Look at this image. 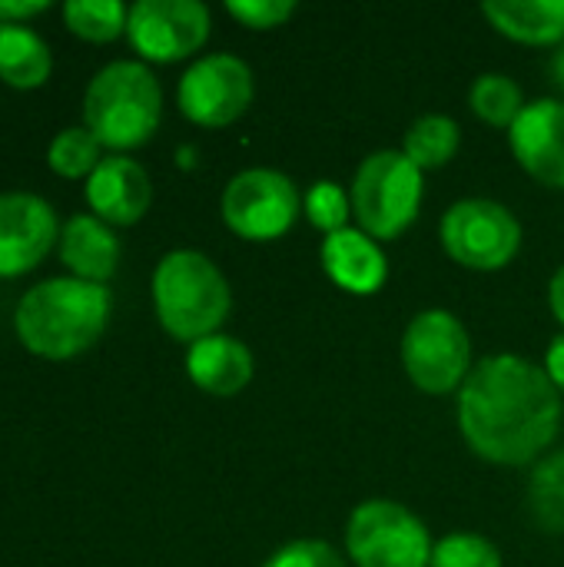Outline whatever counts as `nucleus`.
<instances>
[{"instance_id": "obj_22", "label": "nucleus", "mask_w": 564, "mask_h": 567, "mask_svg": "<svg viewBox=\"0 0 564 567\" xmlns=\"http://www.w3.org/2000/svg\"><path fill=\"white\" fill-rule=\"evenodd\" d=\"M469 103H472L475 116H482L492 126H509V130L519 120V113L525 110L519 83L505 73H482L472 83Z\"/></svg>"}, {"instance_id": "obj_8", "label": "nucleus", "mask_w": 564, "mask_h": 567, "mask_svg": "<svg viewBox=\"0 0 564 567\" xmlns=\"http://www.w3.org/2000/svg\"><path fill=\"white\" fill-rule=\"evenodd\" d=\"M442 246L465 269H502L522 246V226L495 199H462L442 216Z\"/></svg>"}, {"instance_id": "obj_32", "label": "nucleus", "mask_w": 564, "mask_h": 567, "mask_svg": "<svg viewBox=\"0 0 564 567\" xmlns=\"http://www.w3.org/2000/svg\"><path fill=\"white\" fill-rule=\"evenodd\" d=\"M552 76H555V83L564 90V47L552 56Z\"/></svg>"}, {"instance_id": "obj_15", "label": "nucleus", "mask_w": 564, "mask_h": 567, "mask_svg": "<svg viewBox=\"0 0 564 567\" xmlns=\"http://www.w3.org/2000/svg\"><path fill=\"white\" fill-rule=\"evenodd\" d=\"M322 266H326L329 279L339 289L356 292V296L379 292L386 276H389L386 256L376 246V239L369 233H362V229H352V226L326 236V243H322Z\"/></svg>"}, {"instance_id": "obj_5", "label": "nucleus", "mask_w": 564, "mask_h": 567, "mask_svg": "<svg viewBox=\"0 0 564 567\" xmlns=\"http://www.w3.org/2000/svg\"><path fill=\"white\" fill-rule=\"evenodd\" d=\"M422 206V169L402 150H379L362 159L352 183V213L372 239H396Z\"/></svg>"}, {"instance_id": "obj_9", "label": "nucleus", "mask_w": 564, "mask_h": 567, "mask_svg": "<svg viewBox=\"0 0 564 567\" xmlns=\"http://www.w3.org/2000/svg\"><path fill=\"white\" fill-rule=\"evenodd\" d=\"M299 216V193L289 176L276 169H243L223 193V219L233 233L253 243L289 233Z\"/></svg>"}, {"instance_id": "obj_7", "label": "nucleus", "mask_w": 564, "mask_h": 567, "mask_svg": "<svg viewBox=\"0 0 564 567\" xmlns=\"http://www.w3.org/2000/svg\"><path fill=\"white\" fill-rule=\"evenodd\" d=\"M402 362L409 379L432 395H445L469 379L472 342L465 326L445 309L419 312L402 336Z\"/></svg>"}, {"instance_id": "obj_3", "label": "nucleus", "mask_w": 564, "mask_h": 567, "mask_svg": "<svg viewBox=\"0 0 564 567\" xmlns=\"http://www.w3.org/2000/svg\"><path fill=\"white\" fill-rule=\"evenodd\" d=\"M153 299L163 329L186 342L216 336L229 312V286L223 272L193 249L160 259L153 272Z\"/></svg>"}, {"instance_id": "obj_18", "label": "nucleus", "mask_w": 564, "mask_h": 567, "mask_svg": "<svg viewBox=\"0 0 564 567\" xmlns=\"http://www.w3.org/2000/svg\"><path fill=\"white\" fill-rule=\"evenodd\" d=\"M492 27L522 43H558L564 37V0H485Z\"/></svg>"}, {"instance_id": "obj_4", "label": "nucleus", "mask_w": 564, "mask_h": 567, "mask_svg": "<svg viewBox=\"0 0 564 567\" xmlns=\"http://www.w3.org/2000/svg\"><path fill=\"white\" fill-rule=\"evenodd\" d=\"M163 110V93L156 76L133 60H116L103 66L86 86L83 116L86 130L116 150L140 146L156 133Z\"/></svg>"}, {"instance_id": "obj_31", "label": "nucleus", "mask_w": 564, "mask_h": 567, "mask_svg": "<svg viewBox=\"0 0 564 567\" xmlns=\"http://www.w3.org/2000/svg\"><path fill=\"white\" fill-rule=\"evenodd\" d=\"M548 302H552V312H555V319L564 326V266L555 272V279H552V289H548Z\"/></svg>"}, {"instance_id": "obj_25", "label": "nucleus", "mask_w": 564, "mask_h": 567, "mask_svg": "<svg viewBox=\"0 0 564 567\" xmlns=\"http://www.w3.org/2000/svg\"><path fill=\"white\" fill-rule=\"evenodd\" d=\"M432 567H502V555L482 535H449L432 548Z\"/></svg>"}, {"instance_id": "obj_10", "label": "nucleus", "mask_w": 564, "mask_h": 567, "mask_svg": "<svg viewBox=\"0 0 564 567\" xmlns=\"http://www.w3.org/2000/svg\"><path fill=\"white\" fill-rule=\"evenodd\" d=\"M253 103V70L233 53L196 60L180 80V110L203 126H226Z\"/></svg>"}, {"instance_id": "obj_30", "label": "nucleus", "mask_w": 564, "mask_h": 567, "mask_svg": "<svg viewBox=\"0 0 564 567\" xmlns=\"http://www.w3.org/2000/svg\"><path fill=\"white\" fill-rule=\"evenodd\" d=\"M545 372H548V379L555 382V389H564V332L552 342V349H548Z\"/></svg>"}, {"instance_id": "obj_16", "label": "nucleus", "mask_w": 564, "mask_h": 567, "mask_svg": "<svg viewBox=\"0 0 564 567\" xmlns=\"http://www.w3.org/2000/svg\"><path fill=\"white\" fill-rule=\"evenodd\" d=\"M186 372L203 392L226 399V395H236V392H243L249 385L253 355L239 339L216 332V336H206V339L189 346Z\"/></svg>"}, {"instance_id": "obj_1", "label": "nucleus", "mask_w": 564, "mask_h": 567, "mask_svg": "<svg viewBox=\"0 0 564 567\" xmlns=\"http://www.w3.org/2000/svg\"><path fill=\"white\" fill-rule=\"evenodd\" d=\"M459 425L475 455L499 465H529L555 442L562 399L535 362L489 355L462 382Z\"/></svg>"}, {"instance_id": "obj_23", "label": "nucleus", "mask_w": 564, "mask_h": 567, "mask_svg": "<svg viewBox=\"0 0 564 567\" xmlns=\"http://www.w3.org/2000/svg\"><path fill=\"white\" fill-rule=\"evenodd\" d=\"M126 10L116 0H66L63 20L86 40H113L126 27Z\"/></svg>"}, {"instance_id": "obj_21", "label": "nucleus", "mask_w": 564, "mask_h": 567, "mask_svg": "<svg viewBox=\"0 0 564 567\" xmlns=\"http://www.w3.org/2000/svg\"><path fill=\"white\" fill-rule=\"evenodd\" d=\"M529 505L548 535H564V449L535 465L529 478Z\"/></svg>"}, {"instance_id": "obj_2", "label": "nucleus", "mask_w": 564, "mask_h": 567, "mask_svg": "<svg viewBox=\"0 0 564 567\" xmlns=\"http://www.w3.org/2000/svg\"><path fill=\"white\" fill-rule=\"evenodd\" d=\"M110 316L103 282L47 279L23 292L17 306V332L23 346L47 359H66L96 342Z\"/></svg>"}, {"instance_id": "obj_29", "label": "nucleus", "mask_w": 564, "mask_h": 567, "mask_svg": "<svg viewBox=\"0 0 564 567\" xmlns=\"http://www.w3.org/2000/svg\"><path fill=\"white\" fill-rule=\"evenodd\" d=\"M40 10H47V0H0V23H20Z\"/></svg>"}, {"instance_id": "obj_17", "label": "nucleus", "mask_w": 564, "mask_h": 567, "mask_svg": "<svg viewBox=\"0 0 564 567\" xmlns=\"http://www.w3.org/2000/svg\"><path fill=\"white\" fill-rule=\"evenodd\" d=\"M60 259L76 272V279L103 282L116 269L120 243L96 216H73L60 233Z\"/></svg>"}, {"instance_id": "obj_27", "label": "nucleus", "mask_w": 564, "mask_h": 567, "mask_svg": "<svg viewBox=\"0 0 564 567\" xmlns=\"http://www.w3.org/2000/svg\"><path fill=\"white\" fill-rule=\"evenodd\" d=\"M226 7L239 23H246L253 30H273L296 13L293 0H229Z\"/></svg>"}, {"instance_id": "obj_20", "label": "nucleus", "mask_w": 564, "mask_h": 567, "mask_svg": "<svg viewBox=\"0 0 564 567\" xmlns=\"http://www.w3.org/2000/svg\"><path fill=\"white\" fill-rule=\"evenodd\" d=\"M459 150V123L445 113H429L419 116L409 133L402 153L419 166V169H439L445 166Z\"/></svg>"}, {"instance_id": "obj_14", "label": "nucleus", "mask_w": 564, "mask_h": 567, "mask_svg": "<svg viewBox=\"0 0 564 567\" xmlns=\"http://www.w3.org/2000/svg\"><path fill=\"white\" fill-rule=\"evenodd\" d=\"M86 199L96 209V216L126 226L146 213L153 199V186H150L146 169L136 159L103 156L86 179Z\"/></svg>"}, {"instance_id": "obj_13", "label": "nucleus", "mask_w": 564, "mask_h": 567, "mask_svg": "<svg viewBox=\"0 0 564 567\" xmlns=\"http://www.w3.org/2000/svg\"><path fill=\"white\" fill-rule=\"evenodd\" d=\"M515 159L545 186L564 189V103L535 100L525 103L509 130Z\"/></svg>"}, {"instance_id": "obj_12", "label": "nucleus", "mask_w": 564, "mask_h": 567, "mask_svg": "<svg viewBox=\"0 0 564 567\" xmlns=\"http://www.w3.org/2000/svg\"><path fill=\"white\" fill-rule=\"evenodd\" d=\"M57 239L53 209L33 193L0 196V276L33 269Z\"/></svg>"}, {"instance_id": "obj_26", "label": "nucleus", "mask_w": 564, "mask_h": 567, "mask_svg": "<svg viewBox=\"0 0 564 567\" xmlns=\"http://www.w3.org/2000/svg\"><path fill=\"white\" fill-rule=\"evenodd\" d=\"M306 216H309V223L316 226V229H322V233H339V229H346V223H349V196H346V189L339 186V183H332V179H319V183H312V189L306 193Z\"/></svg>"}, {"instance_id": "obj_11", "label": "nucleus", "mask_w": 564, "mask_h": 567, "mask_svg": "<svg viewBox=\"0 0 564 567\" xmlns=\"http://www.w3.org/2000/svg\"><path fill=\"white\" fill-rule=\"evenodd\" d=\"M126 33L150 60H180L209 37V10L199 0H140L130 7Z\"/></svg>"}, {"instance_id": "obj_28", "label": "nucleus", "mask_w": 564, "mask_h": 567, "mask_svg": "<svg viewBox=\"0 0 564 567\" xmlns=\"http://www.w3.org/2000/svg\"><path fill=\"white\" fill-rule=\"evenodd\" d=\"M263 567H346L342 555L326 542H293Z\"/></svg>"}, {"instance_id": "obj_24", "label": "nucleus", "mask_w": 564, "mask_h": 567, "mask_svg": "<svg viewBox=\"0 0 564 567\" xmlns=\"http://www.w3.org/2000/svg\"><path fill=\"white\" fill-rule=\"evenodd\" d=\"M96 163H100V140L83 126H70L57 133V140L50 143V166L63 176L93 173Z\"/></svg>"}, {"instance_id": "obj_6", "label": "nucleus", "mask_w": 564, "mask_h": 567, "mask_svg": "<svg viewBox=\"0 0 564 567\" xmlns=\"http://www.w3.org/2000/svg\"><path fill=\"white\" fill-rule=\"evenodd\" d=\"M349 558L359 567H432L425 525L389 498L362 502L346 528Z\"/></svg>"}, {"instance_id": "obj_19", "label": "nucleus", "mask_w": 564, "mask_h": 567, "mask_svg": "<svg viewBox=\"0 0 564 567\" xmlns=\"http://www.w3.org/2000/svg\"><path fill=\"white\" fill-rule=\"evenodd\" d=\"M50 76V50L43 37L23 23H0V80L10 86H37Z\"/></svg>"}]
</instances>
